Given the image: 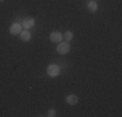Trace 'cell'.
<instances>
[{"label": "cell", "mask_w": 122, "mask_h": 117, "mask_svg": "<svg viewBox=\"0 0 122 117\" xmlns=\"http://www.w3.org/2000/svg\"><path fill=\"white\" fill-rule=\"evenodd\" d=\"M57 52H59L60 55H66L69 51H70V44H69L68 42H60L59 44L56 47Z\"/></svg>", "instance_id": "1"}, {"label": "cell", "mask_w": 122, "mask_h": 117, "mask_svg": "<svg viewBox=\"0 0 122 117\" xmlns=\"http://www.w3.org/2000/svg\"><path fill=\"white\" fill-rule=\"evenodd\" d=\"M59 73H60V68L57 65H49L48 68H47V74L49 75V77H57L59 75Z\"/></svg>", "instance_id": "2"}, {"label": "cell", "mask_w": 122, "mask_h": 117, "mask_svg": "<svg viewBox=\"0 0 122 117\" xmlns=\"http://www.w3.org/2000/svg\"><path fill=\"white\" fill-rule=\"evenodd\" d=\"M9 31H10V34H12V35H18V34L22 31V25H21V23H17V22H14L13 25L10 26Z\"/></svg>", "instance_id": "3"}, {"label": "cell", "mask_w": 122, "mask_h": 117, "mask_svg": "<svg viewBox=\"0 0 122 117\" xmlns=\"http://www.w3.org/2000/svg\"><path fill=\"white\" fill-rule=\"evenodd\" d=\"M34 23H35V20L31 18V17H27V18H25L24 21H22V27H24L25 30H29V29H31L34 26Z\"/></svg>", "instance_id": "4"}, {"label": "cell", "mask_w": 122, "mask_h": 117, "mask_svg": "<svg viewBox=\"0 0 122 117\" xmlns=\"http://www.w3.org/2000/svg\"><path fill=\"white\" fill-rule=\"evenodd\" d=\"M49 39H51L52 43H60L62 40V34L59 33V31H55V33L49 35Z\"/></svg>", "instance_id": "5"}, {"label": "cell", "mask_w": 122, "mask_h": 117, "mask_svg": "<svg viewBox=\"0 0 122 117\" xmlns=\"http://www.w3.org/2000/svg\"><path fill=\"white\" fill-rule=\"evenodd\" d=\"M65 101L70 105H75V104H78V96L74 95V94H69L65 98Z\"/></svg>", "instance_id": "6"}, {"label": "cell", "mask_w": 122, "mask_h": 117, "mask_svg": "<svg viewBox=\"0 0 122 117\" xmlns=\"http://www.w3.org/2000/svg\"><path fill=\"white\" fill-rule=\"evenodd\" d=\"M20 38H21L22 42H27V40H30V38H31L30 31H27V30L21 31V33H20Z\"/></svg>", "instance_id": "7"}, {"label": "cell", "mask_w": 122, "mask_h": 117, "mask_svg": "<svg viewBox=\"0 0 122 117\" xmlns=\"http://www.w3.org/2000/svg\"><path fill=\"white\" fill-rule=\"evenodd\" d=\"M87 9L90 12H96L97 11V4L96 1H94V0H90L88 3H87Z\"/></svg>", "instance_id": "8"}, {"label": "cell", "mask_w": 122, "mask_h": 117, "mask_svg": "<svg viewBox=\"0 0 122 117\" xmlns=\"http://www.w3.org/2000/svg\"><path fill=\"white\" fill-rule=\"evenodd\" d=\"M64 38H65L66 42H70V40L73 39V33H71V31H66V33L64 34Z\"/></svg>", "instance_id": "9"}, {"label": "cell", "mask_w": 122, "mask_h": 117, "mask_svg": "<svg viewBox=\"0 0 122 117\" xmlns=\"http://www.w3.org/2000/svg\"><path fill=\"white\" fill-rule=\"evenodd\" d=\"M47 116L48 117H55V116H56V111H55V109H49L47 112Z\"/></svg>", "instance_id": "10"}, {"label": "cell", "mask_w": 122, "mask_h": 117, "mask_svg": "<svg viewBox=\"0 0 122 117\" xmlns=\"http://www.w3.org/2000/svg\"><path fill=\"white\" fill-rule=\"evenodd\" d=\"M0 1H4V0H0Z\"/></svg>", "instance_id": "11"}]
</instances>
